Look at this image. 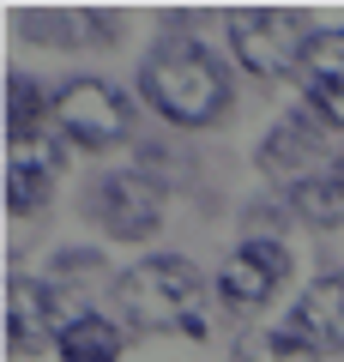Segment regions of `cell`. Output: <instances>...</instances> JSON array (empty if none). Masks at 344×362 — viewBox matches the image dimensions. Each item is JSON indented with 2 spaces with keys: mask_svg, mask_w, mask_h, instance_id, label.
<instances>
[{
  "mask_svg": "<svg viewBox=\"0 0 344 362\" xmlns=\"http://www.w3.org/2000/svg\"><path fill=\"white\" fill-rule=\"evenodd\" d=\"M55 169H61V145L55 139L13 145V163H6V211H13V218H30V211L49 199Z\"/></svg>",
  "mask_w": 344,
  "mask_h": 362,
  "instance_id": "10",
  "label": "cell"
},
{
  "mask_svg": "<svg viewBox=\"0 0 344 362\" xmlns=\"http://www.w3.org/2000/svg\"><path fill=\"white\" fill-rule=\"evenodd\" d=\"M61 362H121V326L103 314H73L61 332Z\"/></svg>",
  "mask_w": 344,
  "mask_h": 362,
  "instance_id": "12",
  "label": "cell"
},
{
  "mask_svg": "<svg viewBox=\"0 0 344 362\" xmlns=\"http://www.w3.org/2000/svg\"><path fill=\"white\" fill-rule=\"evenodd\" d=\"M85 218H97L115 242H145L164 223V187L151 175H139V169H109V175L91 181Z\"/></svg>",
  "mask_w": 344,
  "mask_h": 362,
  "instance_id": "4",
  "label": "cell"
},
{
  "mask_svg": "<svg viewBox=\"0 0 344 362\" xmlns=\"http://www.w3.org/2000/svg\"><path fill=\"white\" fill-rule=\"evenodd\" d=\"M308 25L296 13H236L229 18V49H236V61L248 66V73L272 78V73H296L308 54Z\"/></svg>",
  "mask_w": 344,
  "mask_h": 362,
  "instance_id": "5",
  "label": "cell"
},
{
  "mask_svg": "<svg viewBox=\"0 0 344 362\" xmlns=\"http://www.w3.org/2000/svg\"><path fill=\"white\" fill-rule=\"evenodd\" d=\"M139 97L176 127H212L229 109V73L193 37H164L139 66Z\"/></svg>",
  "mask_w": 344,
  "mask_h": 362,
  "instance_id": "2",
  "label": "cell"
},
{
  "mask_svg": "<svg viewBox=\"0 0 344 362\" xmlns=\"http://www.w3.org/2000/svg\"><path fill=\"white\" fill-rule=\"evenodd\" d=\"M42 127H49V121H42V90L30 85L25 73H13V78H6V139L30 145Z\"/></svg>",
  "mask_w": 344,
  "mask_h": 362,
  "instance_id": "14",
  "label": "cell"
},
{
  "mask_svg": "<svg viewBox=\"0 0 344 362\" xmlns=\"http://www.w3.org/2000/svg\"><path fill=\"white\" fill-rule=\"evenodd\" d=\"M284 278H290V247L278 235H248L217 272V302L229 314H254L284 290Z\"/></svg>",
  "mask_w": 344,
  "mask_h": 362,
  "instance_id": "6",
  "label": "cell"
},
{
  "mask_svg": "<svg viewBox=\"0 0 344 362\" xmlns=\"http://www.w3.org/2000/svg\"><path fill=\"white\" fill-rule=\"evenodd\" d=\"M55 133L85 145V151H109L133 133V109L109 78H73L55 97Z\"/></svg>",
  "mask_w": 344,
  "mask_h": 362,
  "instance_id": "3",
  "label": "cell"
},
{
  "mask_svg": "<svg viewBox=\"0 0 344 362\" xmlns=\"http://www.w3.org/2000/svg\"><path fill=\"white\" fill-rule=\"evenodd\" d=\"M284 332L296 338V344L308 350H344V272H332V278H314V284L296 296L290 320H284Z\"/></svg>",
  "mask_w": 344,
  "mask_h": 362,
  "instance_id": "9",
  "label": "cell"
},
{
  "mask_svg": "<svg viewBox=\"0 0 344 362\" xmlns=\"http://www.w3.org/2000/svg\"><path fill=\"white\" fill-rule=\"evenodd\" d=\"M296 73H302L308 103L314 97H344V30H314V42H308Z\"/></svg>",
  "mask_w": 344,
  "mask_h": 362,
  "instance_id": "11",
  "label": "cell"
},
{
  "mask_svg": "<svg viewBox=\"0 0 344 362\" xmlns=\"http://www.w3.org/2000/svg\"><path fill=\"white\" fill-rule=\"evenodd\" d=\"M332 181H338V187H344V157H338V163H332Z\"/></svg>",
  "mask_w": 344,
  "mask_h": 362,
  "instance_id": "17",
  "label": "cell"
},
{
  "mask_svg": "<svg viewBox=\"0 0 344 362\" xmlns=\"http://www.w3.org/2000/svg\"><path fill=\"white\" fill-rule=\"evenodd\" d=\"M290 211L314 230H338L344 223V187L332 181V169H320L314 181H296L290 187Z\"/></svg>",
  "mask_w": 344,
  "mask_h": 362,
  "instance_id": "13",
  "label": "cell"
},
{
  "mask_svg": "<svg viewBox=\"0 0 344 362\" xmlns=\"http://www.w3.org/2000/svg\"><path fill=\"white\" fill-rule=\"evenodd\" d=\"M314 163H338V157L326 151V121L314 115V109H296V115H284L278 127L260 139V169L266 175H278L284 187H296V181H314L320 169Z\"/></svg>",
  "mask_w": 344,
  "mask_h": 362,
  "instance_id": "7",
  "label": "cell"
},
{
  "mask_svg": "<svg viewBox=\"0 0 344 362\" xmlns=\"http://www.w3.org/2000/svg\"><path fill=\"white\" fill-rule=\"evenodd\" d=\"M115 314L127 332H169V338H205L212 332V290H205L200 266L181 254L139 259L115 278Z\"/></svg>",
  "mask_w": 344,
  "mask_h": 362,
  "instance_id": "1",
  "label": "cell"
},
{
  "mask_svg": "<svg viewBox=\"0 0 344 362\" xmlns=\"http://www.w3.org/2000/svg\"><path fill=\"white\" fill-rule=\"evenodd\" d=\"M229 362H320V350L296 344L290 332H242V344H236Z\"/></svg>",
  "mask_w": 344,
  "mask_h": 362,
  "instance_id": "16",
  "label": "cell"
},
{
  "mask_svg": "<svg viewBox=\"0 0 344 362\" xmlns=\"http://www.w3.org/2000/svg\"><path fill=\"white\" fill-rule=\"evenodd\" d=\"M67 302H61V284H37V278H13L6 284V344L18 356H37V350L61 344L67 332Z\"/></svg>",
  "mask_w": 344,
  "mask_h": 362,
  "instance_id": "8",
  "label": "cell"
},
{
  "mask_svg": "<svg viewBox=\"0 0 344 362\" xmlns=\"http://www.w3.org/2000/svg\"><path fill=\"white\" fill-rule=\"evenodd\" d=\"M91 13H18V30H25L30 42H67V49H79V42H97L91 30Z\"/></svg>",
  "mask_w": 344,
  "mask_h": 362,
  "instance_id": "15",
  "label": "cell"
}]
</instances>
